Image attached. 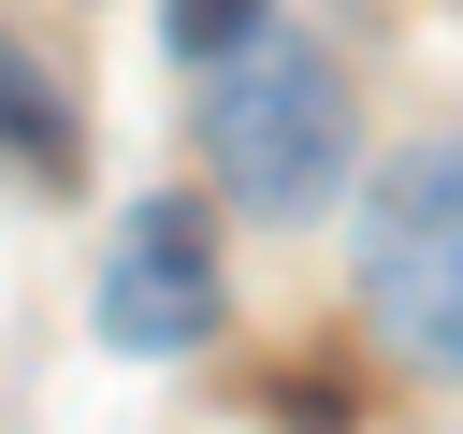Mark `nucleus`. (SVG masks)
<instances>
[{
    "label": "nucleus",
    "instance_id": "nucleus-1",
    "mask_svg": "<svg viewBox=\"0 0 463 434\" xmlns=\"http://www.w3.org/2000/svg\"><path fill=\"white\" fill-rule=\"evenodd\" d=\"M203 159L246 217H318L347 188V72L289 29H246L232 58H203Z\"/></svg>",
    "mask_w": 463,
    "mask_h": 434
},
{
    "label": "nucleus",
    "instance_id": "nucleus-2",
    "mask_svg": "<svg viewBox=\"0 0 463 434\" xmlns=\"http://www.w3.org/2000/svg\"><path fill=\"white\" fill-rule=\"evenodd\" d=\"M362 289L420 362L463 376V145H405L362 188Z\"/></svg>",
    "mask_w": 463,
    "mask_h": 434
},
{
    "label": "nucleus",
    "instance_id": "nucleus-3",
    "mask_svg": "<svg viewBox=\"0 0 463 434\" xmlns=\"http://www.w3.org/2000/svg\"><path fill=\"white\" fill-rule=\"evenodd\" d=\"M101 333H116V347H145V362H174V347H203V333H217V231H203V203H145V217L116 231Z\"/></svg>",
    "mask_w": 463,
    "mask_h": 434
},
{
    "label": "nucleus",
    "instance_id": "nucleus-4",
    "mask_svg": "<svg viewBox=\"0 0 463 434\" xmlns=\"http://www.w3.org/2000/svg\"><path fill=\"white\" fill-rule=\"evenodd\" d=\"M0 145L43 188H72V101H58V72H29V43H0Z\"/></svg>",
    "mask_w": 463,
    "mask_h": 434
},
{
    "label": "nucleus",
    "instance_id": "nucleus-5",
    "mask_svg": "<svg viewBox=\"0 0 463 434\" xmlns=\"http://www.w3.org/2000/svg\"><path fill=\"white\" fill-rule=\"evenodd\" d=\"M246 29H275V0H159V43L174 58H232Z\"/></svg>",
    "mask_w": 463,
    "mask_h": 434
}]
</instances>
